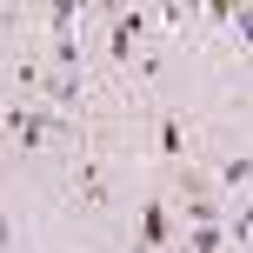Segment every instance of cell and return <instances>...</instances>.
<instances>
[{
	"label": "cell",
	"instance_id": "3",
	"mask_svg": "<svg viewBox=\"0 0 253 253\" xmlns=\"http://www.w3.org/2000/svg\"><path fill=\"white\" fill-rule=\"evenodd\" d=\"M153 153H160V160H187V120H180V114H160V126H153Z\"/></svg>",
	"mask_w": 253,
	"mask_h": 253
},
{
	"label": "cell",
	"instance_id": "4",
	"mask_svg": "<svg viewBox=\"0 0 253 253\" xmlns=\"http://www.w3.org/2000/svg\"><path fill=\"white\" fill-rule=\"evenodd\" d=\"M220 187H227V193H247V153H233V160L220 167Z\"/></svg>",
	"mask_w": 253,
	"mask_h": 253
},
{
	"label": "cell",
	"instance_id": "2",
	"mask_svg": "<svg viewBox=\"0 0 253 253\" xmlns=\"http://www.w3.org/2000/svg\"><path fill=\"white\" fill-rule=\"evenodd\" d=\"M74 187H80V200H87V207H107V200H114V193H107V167L93 160V153H80V160H74Z\"/></svg>",
	"mask_w": 253,
	"mask_h": 253
},
{
	"label": "cell",
	"instance_id": "1",
	"mask_svg": "<svg viewBox=\"0 0 253 253\" xmlns=\"http://www.w3.org/2000/svg\"><path fill=\"white\" fill-rule=\"evenodd\" d=\"M167 240H173V207H167V200H147V207H140V240L126 247V253H160Z\"/></svg>",
	"mask_w": 253,
	"mask_h": 253
}]
</instances>
